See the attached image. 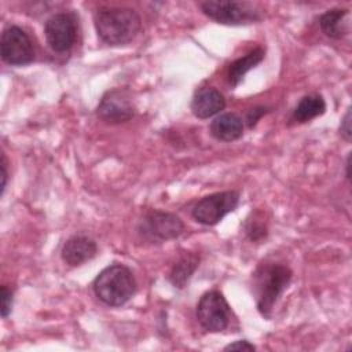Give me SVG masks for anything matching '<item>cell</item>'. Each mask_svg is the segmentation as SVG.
Returning a JSON list of instances; mask_svg holds the SVG:
<instances>
[{
  "label": "cell",
  "mask_w": 352,
  "mask_h": 352,
  "mask_svg": "<svg viewBox=\"0 0 352 352\" xmlns=\"http://www.w3.org/2000/svg\"><path fill=\"white\" fill-rule=\"evenodd\" d=\"M293 271L282 263L263 261L252 274V293L256 298L257 311L265 319L272 316V311L289 287Z\"/></svg>",
  "instance_id": "cell-1"
},
{
  "label": "cell",
  "mask_w": 352,
  "mask_h": 352,
  "mask_svg": "<svg viewBox=\"0 0 352 352\" xmlns=\"http://www.w3.org/2000/svg\"><path fill=\"white\" fill-rule=\"evenodd\" d=\"M99 38L107 45H125L142 29V18L133 8L103 7L94 15Z\"/></svg>",
  "instance_id": "cell-2"
},
{
  "label": "cell",
  "mask_w": 352,
  "mask_h": 352,
  "mask_svg": "<svg viewBox=\"0 0 352 352\" xmlns=\"http://www.w3.org/2000/svg\"><path fill=\"white\" fill-rule=\"evenodd\" d=\"M96 297L109 307L126 304L136 292V279L124 264H111L102 270L94 280Z\"/></svg>",
  "instance_id": "cell-3"
},
{
  "label": "cell",
  "mask_w": 352,
  "mask_h": 352,
  "mask_svg": "<svg viewBox=\"0 0 352 352\" xmlns=\"http://www.w3.org/2000/svg\"><path fill=\"white\" fill-rule=\"evenodd\" d=\"M202 12L212 21L230 25H249L258 22L263 15L257 4L250 1H235V0H209L199 4Z\"/></svg>",
  "instance_id": "cell-4"
},
{
  "label": "cell",
  "mask_w": 352,
  "mask_h": 352,
  "mask_svg": "<svg viewBox=\"0 0 352 352\" xmlns=\"http://www.w3.org/2000/svg\"><path fill=\"white\" fill-rule=\"evenodd\" d=\"M136 230L143 241L148 243H162L179 238L184 231V223L175 213L151 209L139 220Z\"/></svg>",
  "instance_id": "cell-5"
},
{
  "label": "cell",
  "mask_w": 352,
  "mask_h": 352,
  "mask_svg": "<svg viewBox=\"0 0 352 352\" xmlns=\"http://www.w3.org/2000/svg\"><path fill=\"white\" fill-rule=\"evenodd\" d=\"M238 204L239 192L235 190L213 192L195 202L191 209V216L204 226H216L226 214L234 212Z\"/></svg>",
  "instance_id": "cell-6"
},
{
  "label": "cell",
  "mask_w": 352,
  "mask_h": 352,
  "mask_svg": "<svg viewBox=\"0 0 352 352\" xmlns=\"http://www.w3.org/2000/svg\"><path fill=\"white\" fill-rule=\"evenodd\" d=\"M231 307L219 290L206 292L197 304V319L206 331L220 333L226 330L231 323Z\"/></svg>",
  "instance_id": "cell-7"
},
{
  "label": "cell",
  "mask_w": 352,
  "mask_h": 352,
  "mask_svg": "<svg viewBox=\"0 0 352 352\" xmlns=\"http://www.w3.org/2000/svg\"><path fill=\"white\" fill-rule=\"evenodd\" d=\"M0 52L1 59L11 66H25L34 60V47L29 34L15 25L3 30Z\"/></svg>",
  "instance_id": "cell-8"
},
{
  "label": "cell",
  "mask_w": 352,
  "mask_h": 352,
  "mask_svg": "<svg viewBox=\"0 0 352 352\" xmlns=\"http://www.w3.org/2000/svg\"><path fill=\"white\" fill-rule=\"evenodd\" d=\"M96 116L109 124H121L135 116V103L129 89H109L96 107Z\"/></svg>",
  "instance_id": "cell-9"
},
{
  "label": "cell",
  "mask_w": 352,
  "mask_h": 352,
  "mask_svg": "<svg viewBox=\"0 0 352 352\" xmlns=\"http://www.w3.org/2000/svg\"><path fill=\"white\" fill-rule=\"evenodd\" d=\"M47 43L55 52L69 51L77 37V19L72 12H58L44 25Z\"/></svg>",
  "instance_id": "cell-10"
},
{
  "label": "cell",
  "mask_w": 352,
  "mask_h": 352,
  "mask_svg": "<svg viewBox=\"0 0 352 352\" xmlns=\"http://www.w3.org/2000/svg\"><path fill=\"white\" fill-rule=\"evenodd\" d=\"M98 254L96 242L87 235H74L69 238L60 252L62 260L70 267H78L92 260Z\"/></svg>",
  "instance_id": "cell-11"
},
{
  "label": "cell",
  "mask_w": 352,
  "mask_h": 352,
  "mask_svg": "<svg viewBox=\"0 0 352 352\" xmlns=\"http://www.w3.org/2000/svg\"><path fill=\"white\" fill-rule=\"evenodd\" d=\"M226 107V99L213 87H202L195 91L191 99V111L197 118L206 120L219 114Z\"/></svg>",
  "instance_id": "cell-12"
},
{
  "label": "cell",
  "mask_w": 352,
  "mask_h": 352,
  "mask_svg": "<svg viewBox=\"0 0 352 352\" xmlns=\"http://www.w3.org/2000/svg\"><path fill=\"white\" fill-rule=\"evenodd\" d=\"M210 133L221 142H234L243 135V121L235 113H223L210 122Z\"/></svg>",
  "instance_id": "cell-13"
},
{
  "label": "cell",
  "mask_w": 352,
  "mask_h": 352,
  "mask_svg": "<svg viewBox=\"0 0 352 352\" xmlns=\"http://www.w3.org/2000/svg\"><path fill=\"white\" fill-rule=\"evenodd\" d=\"M348 15H349V11L346 8L327 10L319 18L320 30L330 38H336V40L342 38L349 30V26L346 22Z\"/></svg>",
  "instance_id": "cell-14"
},
{
  "label": "cell",
  "mask_w": 352,
  "mask_h": 352,
  "mask_svg": "<svg viewBox=\"0 0 352 352\" xmlns=\"http://www.w3.org/2000/svg\"><path fill=\"white\" fill-rule=\"evenodd\" d=\"M198 265H199V256L191 252H184L170 268V272L168 275L169 282L177 289L186 287V285L188 283L190 278L192 276Z\"/></svg>",
  "instance_id": "cell-15"
},
{
  "label": "cell",
  "mask_w": 352,
  "mask_h": 352,
  "mask_svg": "<svg viewBox=\"0 0 352 352\" xmlns=\"http://www.w3.org/2000/svg\"><path fill=\"white\" fill-rule=\"evenodd\" d=\"M264 50L257 47L254 50H252L250 52H248L245 56H241L238 58L236 60H234L230 67H228V73H227V77H228V84L235 88L241 84V81L243 80L245 74L254 69L263 59H264Z\"/></svg>",
  "instance_id": "cell-16"
},
{
  "label": "cell",
  "mask_w": 352,
  "mask_h": 352,
  "mask_svg": "<svg viewBox=\"0 0 352 352\" xmlns=\"http://www.w3.org/2000/svg\"><path fill=\"white\" fill-rule=\"evenodd\" d=\"M326 111V102L319 94H309L300 99L297 106L293 110L292 120L298 124L308 122Z\"/></svg>",
  "instance_id": "cell-17"
},
{
  "label": "cell",
  "mask_w": 352,
  "mask_h": 352,
  "mask_svg": "<svg viewBox=\"0 0 352 352\" xmlns=\"http://www.w3.org/2000/svg\"><path fill=\"white\" fill-rule=\"evenodd\" d=\"M243 230L246 236L252 241V242H260L263 239L267 238L268 235V227L267 223L263 220L261 213H253L246 219L245 224H243Z\"/></svg>",
  "instance_id": "cell-18"
},
{
  "label": "cell",
  "mask_w": 352,
  "mask_h": 352,
  "mask_svg": "<svg viewBox=\"0 0 352 352\" xmlns=\"http://www.w3.org/2000/svg\"><path fill=\"white\" fill-rule=\"evenodd\" d=\"M0 300H1V316L6 319L12 309V290L8 289L6 285L1 286V294H0Z\"/></svg>",
  "instance_id": "cell-19"
},
{
  "label": "cell",
  "mask_w": 352,
  "mask_h": 352,
  "mask_svg": "<svg viewBox=\"0 0 352 352\" xmlns=\"http://www.w3.org/2000/svg\"><path fill=\"white\" fill-rule=\"evenodd\" d=\"M268 113V109L264 107V106H256V107H252L249 109V111L246 113V124L248 126L252 129L256 126V124L258 122V120Z\"/></svg>",
  "instance_id": "cell-20"
},
{
  "label": "cell",
  "mask_w": 352,
  "mask_h": 352,
  "mask_svg": "<svg viewBox=\"0 0 352 352\" xmlns=\"http://www.w3.org/2000/svg\"><path fill=\"white\" fill-rule=\"evenodd\" d=\"M338 132L341 135V138L346 142H351V138H352V129H351V107L346 109V113L345 116L342 117L341 122H340V128H338Z\"/></svg>",
  "instance_id": "cell-21"
},
{
  "label": "cell",
  "mask_w": 352,
  "mask_h": 352,
  "mask_svg": "<svg viewBox=\"0 0 352 352\" xmlns=\"http://www.w3.org/2000/svg\"><path fill=\"white\" fill-rule=\"evenodd\" d=\"M254 349L256 346L250 344L248 340H238L224 346V351H254Z\"/></svg>",
  "instance_id": "cell-22"
},
{
  "label": "cell",
  "mask_w": 352,
  "mask_h": 352,
  "mask_svg": "<svg viewBox=\"0 0 352 352\" xmlns=\"http://www.w3.org/2000/svg\"><path fill=\"white\" fill-rule=\"evenodd\" d=\"M7 157L4 153H1V164H0V168H1V195L4 194L6 191V187H7V182H8V169H7Z\"/></svg>",
  "instance_id": "cell-23"
},
{
  "label": "cell",
  "mask_w": 352,
  "mask_h": 352,
  "mask_svg": "<svg viewBox=\"0 0 352 352\" xmlns=\"http://www.w3.org/2000/svg\"><path fill=\"white\" fill-rule=\"evenodd\" d=\"M349 166H351V153L348 154V157H346V162H345V176H346V179H348V180L351 179V173H349Z\"/></svg>",
  "instance_id": "cell-24"
}]
</instances>
